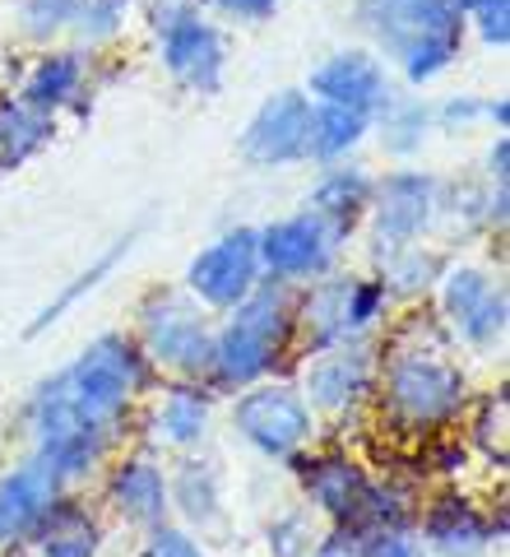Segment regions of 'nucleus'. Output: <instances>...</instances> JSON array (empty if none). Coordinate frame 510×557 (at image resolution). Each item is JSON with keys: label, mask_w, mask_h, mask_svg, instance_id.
Masks as SVG:
<instances>
[{"label": "nucleus", "mask_w": 510, "mask_h": 557, "mask_svg": "<svg viewBox=\"0 0 510 557\" xmlns=\"http://www.w3.org/2000/svg\"><path fill=\"white\" fill-rule=\"evenodd\" d=\"M473 121H487V98H478V94H455V98H446V102H436L432 108V126L446 131V135L469 131Z\"/></svg>", "instance_id": "c9c22d12"}, {"label": "nucleus", "mask_w": 510, "mask_h": 557, "mask_svg": "<svg viewBox=\"0 0 510 557\" xmlns=\"http://www.w3.org/2000/svg\"><path fill=\"white\" fill-rule=\"evenodd\" d=\"M358 557H422V544L413 530H362Z\"/></svg>", "instance_id": "e433bc0d"}, {"label": "nucleus", "mask_w": 510, "mask_h": 557, "mask_svg": "<svg viewBox=\"0 0 510 557\" xmlns=\"http://www.w3.org/2000/svg\"><path fill=\"white\" fill-rule=\"evenodd\" d=\"M297 487H302V502L334 530H353L358 516L372 497V474L362 469V460H353L348 450H302L293 465Z\"/></svg>", "instance_id": "ddd939ff"}, {"label": "nucleus", "mask_w": 510, "mask_h": 557, "mask_svg": "<svg viewBox=\"0 0 510 557\" xmlns=\"http://www.w3.org/2000/svg\"><path fill=\"white\" fill-rule=\"evenodd\" d=\"M469 442L478 446L497 469L506 465V391L483 395L478 418H473V428H469Z\"/></svg>", "instance_id": "473e14b6"}, {"label": "nucleus", "mask_w": 510, "mask_h": 557, "mask_svg": "<svg viewBox=\"0 0 510 557\" xmlns=\"http://www.w3.org/2000/svg\"><path fill=\"white\" fill-rule=\"evenodd\" d=\"M135 344L153 372H167L172 381H204L214 358V325L186 288H153L135 311Z\"/></svg>", "instance_id": "423d86ee"}, {"label": "nucleus", "mask_w": 510, "mask_h": 557, "mask_svg": "<svg viewBox=\"0 0 510 557\" xmlns=\"http://www.w3.org/2000/svg\"><path fill=\"white\" fill-rule=\"evenodd\" d=\"M302 94L311 102H334V108L376 116L399 89L390 79V65H385L372 47H344V51H329V57L311 70Z\"/></svg>", "instance_id": "4468645a"}, {"label": "nucleus", "mask_w": 510, "mask_h": 557, "mask_svg": "<svg viewBox=\"0 0 510 557\" xmlns=\"http://www.w3.org/2000/svg\"><path fill=\"white\" fill-rule=\"evenodd\" d=\"M483 177H487V182H497V186L510 182V135H506V131H497V139H492L487 163H483Z\"/></svg>", "instance_id": "ea45409f"}, {"label": "nucleus", "mask_w": 510, "mask_h": 557, "mask_svg": "<svg viewBox=\"0 0 510 557\" xmlns=\"http://www.w3.org/2000/svg\"><path fill=\"white\" fill-rule=\"evenodd\" d=\"M167 502L182 516V530L190 534H223L227 530V497H223V469L204 456H182L167 474Z\"/></svg>", "instance_id": "412c9836"}, {"label": "nucleus", "mask_w": 510, "mask_h": 557, "mask_svg": "<svg viewBox=\"0 0 510 557\" xmlns=\"http://www.w3.org/2000/svg\"><path fill=\"white\" fill-rule=\"evenodd\" d=\"M372 190H376L372 172L344 159V163L321 168V177H315L311 190H307V209L329 219L334 228L358 233V223L366 219V209H372Z\"/></svg>", "instance_id": "5701e85b"}, {"label": "nucleus", "mask_w": 510, "mask_h": 557, "mask_svg": "<svg viewBox=\"0 0 510 557\" xmlns=\"http://www.w3.org/2000/svg\"><path fill=\"white\" fill-rule=\"evenodd\" d=\"M10 557H38V553H33V548H10Z\"/></svg>", "instance_id": "37998d69"}, {"label": "nucleus", "mask_w": 510, "mask_h": 557, "mask_svg": "<svg viewBox=\"0 0 510 557\" xmlns=\"http://www.w3.org/2000/svg\"><path fill=\"white\" fill-rule=\"evenodd\" d=\"M57 376L65 386L70 409L89 428L108 432V437H121V428L135 418V405L158 386V372L139 354L135 335H121V330L89 339L79 348V358Z\"/></svg>", "instance_id": "20e7f679"}, {"label": "nucleus", "mask_w": 510, "mask_h": 557, "mask_svg": "<svg viewBox=\"0 0 510 557\" xmlns=\"http://www.w3.org/2000/svg\"><path fill=\"white\" fill-rule=\"evenodd\" d=\"M130 247H135V233L116 237L112 247L102 251V256L94 260L89 270H84V274H75V284H65V288L57 293V302H47V307L38 311V321L28 325V335H42V330H47V325H57V321L65 317L70 307H79V298H84V293H94V288H102V284H108V274H116V265H121V260L130 256Z\"/></svg>", "instance_id": "c85d7f7f"}, {"label": "nucleus", "mask_w": 510, "mask_h": 557, "mask_svg": "<svg viewBox=\"0 0 510 557\" xmlns=\"http://www.w3.org/2000/svg\"><path fill=\"white\" fill-rule=\"evenodd\" d=\"M196 10H204V0H145V14H149L153 33H163L167 24H177V20H186V14H196Z\"/></svg>", "instance_id": "58836bf2"}, {"label": "nucleus", "mask_w": 510, "mask_h": 557, "mask_svg": "<svg viewBox=\"0 0 510 557\" xmlns=\"http://www.w3.org/2000/svg\"><path fill=\"white\" fill-rule=\"evenodd\" d=\"M487 121L497 131H506V121H510V102L506 98H487Z\"/></svg>", "instance_id": "79ce46f5"}, {"label": "nucleus", "mask_w": 510, "mask_h": 557, "mask_svg": "<svg viewBox=\"0 0 510 557\" xmlns=\"http://www.w3.org/2000/svg\"><path fill=\"white\" fill-rule=\"evenodd\" d=\"M372 131H376L381 149L390 153V159H413V153H422V145H427L432 131H436V126H432V102L395 94V98L372 116Z\"/></svg>", "instance_id": "cd10ccee"}, {"label": "nucleus", "mask_w": 510, "mask_h": 557, "mask_svg": "<svg viewBox=\"0 0 510 557\" xmlns=\"http://www.w3.org/2000/svg\"><path fill=\"white\" fill-rule=\"evenodd\" d=\"M61 497H70V487L38 450L10 465L0 474V548H28Z\"/></svg>", "instance_id": "2eb2a0df"}, {"label": "nucleus", "mask_w": 510, "mask_h": 557, "mask_svg": "<svg viewBox=\"0 0 510 557\" xmlns=\"http://www.w3.org/2000/svg\"><path fill=\"white\" fill-rule=\"evenodd\" d=\"M102 497H108V511L126 525L153 530L172 516L167 502V469L153 456H121L108 465V483H102Z\"/></svg>", "instance_id": "aec40b11"}, {"label": "nucleus", "mask_w": 510, "mask_h": 557, "mask_svg": "<svg viewBox=\"0 0 510 557\" xmlns=\"http://www.w3.org/2000/svg\"><path fill=\"white\" fill-rule=\"evenodd\" d=\"M446 251H436L432 242H399V247H372V274L381 288L390 293V302H418L436 288V278L446 274Z\"/></svg>", "instance_id": "4be33fe9"}, {"label": "nucleus", "mask_w": 510, "mask_h": 557, "mask_svg": "<svg viewBox=\"0 0 510 557\" xmlns=\"http://www.w3.org/2000/svg\"><path fill=\"white\" fill-rule=\"evenodd\" d=\"M413 534L436 557H483L506 534V520L473 507L464 493H436L427 507H418Z\"/></svg>", "instance_id": "a211bd4d"}, {"label": "nucleus", "mask_w": 510, "mask_h": 557, "mask_svg": "<svg viewBox=\"0 0 510 557\" xmlns=\"http://www.w3.org/2000/svg\"><path fill=\"white\" fill-rule=\"evenodd\" d=\"M209 423H214V391H209L204 381H172L145 409L149 446L182 450V456H190V450L209 437Z\"/></svg>", "instance_id": "6ab92c4d"}, {"label": "nucleus", "mask_w": 510, "mask_h": 557, "mask_svg": "<svg viewBox=\"0 0 510 557\" xmlns=\"http://www.w3.org/2000/svg\"><path fill=\"white\" fill-rule=\"evenodd\" d=\"M79 0H20V33L28 42H57L61 33H70Z\"/></svg>", "instance_id": "2f4dec72"}, {"label": "nucleus", "mask_w": 510, "mask_h": 557, "mask_svg": "<svg viewBox=\"0 0 510 557\" xmlns=\"http://www.w3.org/2000/svg\"><path fill=\"white\" fill-rule=\"evenodd\" d=\"M130 10H135V0H79L70 33H75L79 47H108L126 33Z\"/></svg>", "instance_id": "c756f323"}, {"label": "nucleus", "mask_w": 510, "mask_h": 557, "mask_svg": "<svg viewBox=\"0 0 510 557\" xmlns=\"http://www.w3.org/2000/svg\"><path fill=\"white\" fill-rule=\"evenodd\" d=\"M376 372H381V354L376 339H348V344H329V348H311L302 358V381L297 391L311 405L315 418H344L358 413L366 399H376Z\"/></svg>", "instance_id": "9d476101"}, {"label": "nucleus", "mask_w": 510, "mask_h": 557, "mask_svg": "<svg viewBox=\"0 0 510 557\" xmlns=\"http://www.w3.org/2000/svg\"><path fill=\"white\" fill-rule=\"evenodd\" d=\"M51 135H57V116L28 108L24 98H0V172L38 159L51 145Z\"/></svg>", "instance_id": "bb28decb"}, {"label": "nucleus", "mask_w": 510, "mask_h": 557, "mask_svg": "<svg viewBox=\"0 0 510 557\" xmlns=\"http://www.w3.org/2000/svg\"><path fill=\"white\" fill-rule=\"evenodd\" d=\"M311 557H358V534H353V530H334V525H329Z\"/></svg>", "instance_id": "a19ab883"}, {"label": "nucleus", "mask_w": 510, "mask_h": 557, "mask_svg": "<svg viewBox=\"0 0 510 557\" xmlns=\"http://www.w3.org/2000/svg\"><path fill=\"white\" fill-rule=\"evenodd\" d=\"M158 61L190 94H219L227 70V38L204 10L158 33Z\"/></svg>", "instance_id": "f3484780"}, {"label": "nucleus", "mask_w": 510, "mask_h": 557, "mask_svg": "<svg viewBox=\"0 0 510 557\" xmlns=\"http://www.w3.org/2000/svg\"><path fill=\"white\" fill-rule=\"evenodd\" d=\"M464 24L483 38V47L506 51L510 47V0H460Z\"/></svg>", "instance_id": "72a5a7b5"}, {"label": "nucleus", "mask_w": 510, "mask_h": 557, "mask_svg": "<svg viewBox=\"0 0 510 557\" xmlns=\"http://www.w3.org/2000/svg\"><path fill=\"white\" fill-rule=\"evenodd\" d=\"M233 428L237 437L260 450L265 460L293 465L302 450H311L315 442V413L302 399V391L288 386V381H256L233 399Z\"/></svg>", "instance_id": "0eeeda50"}, {"label": "nucleus", "mask_w": 510, "mask_h": 557, "mask_svg": "<svg viewBox=\"0 0 510 557\" xmlns=\"http://www.w3.org/2000/svg\"><path fill=\"white\" fill-rule=\"evenodd\" d=\"M344 228H334L329 219H321L315 209H297L288 219H274L265 228H256V247H260V270L265 278L302 288L311 278H321L329 270H339V256L348 247Z\"/></svg>", "instance_id": "6e6552de"}, {"label": "nucleus", "mask_w": 510, "mask_h": 557, "mask_svg": "<svg viewBox=\"0 0 510 557\" xmlns=\"http://www.w3.org/2000/svg\"><path fill=\"white\" fill-rule=\"evenodd\" d=\"M260 247H256V228H233L214 237L204 251L190 256L186 265V293L196 298L204 311H233L260 288Z\"/></svg>", "instance_id": "9b49d317"}, {"label": "nucleus", "mask_w": 510, "mask_h": 557, "mask_svg": "<svg viewBox=\"0 0 510 557\" xmlns=\"http://www.w3.org/2000/svg\"><path fill=\"white\" fill-rule=\"evenodd\" d=\"M390 293L376 274H344L329 270L297 288V344L329 348L348 339H376L381 325H390Z\"/></svg>", "instance_id": "39448f33"}, {"label": "nucleus", "mask_w": 510, "mask_h": 557, "mask_svg": "<svg viewBox=\"0 0 510 557\" xmlns=\"http://www.w3.org/2000/svg\"><path fill=\"white\" fill-rule=\"evenodd\" d=\"M381 372H376V399L381 413L395 428L432 432L460 418L469 399V376L455 362V339L446 335L441 317L409 311L390 325V335L376 344Z\"/></svg>", "instance_id": "f257e3e1"}, {"label": "nucleus", "mask_w": 510, "mask_h": 557, "mask_svg": "<svg viewBox=\"0 0 510 557\" xmlns=\"http://www.w3.org/2000/svg\"><path fill=\"white\" fill-rule=\"evenodd\" d=\"M436 307H441V325L455 344L473 348V354H492L506 339L510 302L506 284L483 265H446L436 278Z\"/></svg>", "instance_id": "1a4fd4ad"}, {"label": "nucleus", "mask_w": 510, "mask_h": 557, "mask_svg": "<svg viewBox=\"0 0 510 557\" xmlns=\"http://www.w3.org/2000/svg\"><path fill=\"white\" fill-rule=\"evenodd\" d=\"M325 530H329L325 520L302 502V507H293V511H284V516L270 520V530H265L270 557H311L315 544L325 539Z\"/></svg>", "instance_id": "7c9ffc66"}, {"label": "nucleus", "mask_w": 510, "mask_h": 557, "mask_svg": "<svg viewBox=\"0 0 510 557\" xmlns=\"http://www.w3.org/2000/svg\"><path fill=\"white\" fill-rule=\"evenodd\" d=\"M353 20L376 57L399 65L413 89L441 79L460 61L469 33L460 0H353Z\"/></svg>", "instance_id": "7ed1b4c3"}, {"label": "nucleus", "mask_w": 510, "mask_h": 557, "mask_svg": "<svg viewBox=\"0 0 510 557\" xmlns=\"http://www.w3.org/2000/svg\"><path fill=\"white\" fill-rule=\"evenodd\" d=\"M38 557H98L102 553V520L75 497H61L57 511L42 520V530L28 544Z\"/></svg>", "instance_id": "393cba45"}, {"label": "nucleus", "mask_w": 510, "mask_h": 557, "mask_svg": "<svg viewBox=\"0 0 510 557\" xmlns=\"http://www.w3.org/2000/svg\"><path fill=\"white\" fill-rule=\"evenodd\" d=\"M84 84H89V61H84L79 47H65V51H47V57L33 61L20 98L28 102V108L57 116V112L70 108V102H79L84 94H89Z\"/></svg>", "instance_id": "b1692460"}, {"label": "nucleus", "mask_w": 510, "mask_h": 557, "mask_svg": "<svg viewBox=\"0 0 510 557\" xmlns=\"http://www.w3.org/2000/svg\"><path fill=\"white\" fill-rule=\"evenodd\" d=\"M307 121H311V98L302 89H278L251 112L237 139V153L265 172L307 163Z\"/></svg>", "instance_id": "dca6fc26"}, {"label": "nucleus", "mask_w": 510, "mask_h": 557, "mask_svg": "<svg viewBox=\"0 0 510 557\" xmlns=\"http://www.w3.org/2000/svg\"><path fill=\"white\" fill-rule=\"evenodd\" d=\"M139 557H209V553H204V544L190 530L163 520V525H153L145 534V548H139Z\"/></svg>", "instance_id": "f704fd0d"}, {"label": "nucleus", "mask_w": 510, "mask_h": 557, "mask_svg": "<svg viewBox=\"0 0 510 557\" xmlns=\"http://www.w3.org/2000/svg\"><path fill=\"white\" fill-rule=\"evenodd\" d=\"M214 330V358H209V391H246L270 381L297 348V288L278 278H260V288L233 311H223Z\"/></svg>", "instance_id": "f03ea898"}, {"label": "nucleus", "mask_w": 510, "mask_h": 557, "mask_svg": "<svg viewBox=\"0 0 510 557\" xmlns=\"http://www.w3.org/2000/svg\"><path fill=\"white\" fill-rule=\"evenodd\" d=\"M219 20H233V24H265L274 20L278 0H204Z\"/></svg>", "instance_id": "4c0bfd02"}, {"label": "nucleus", "mask_w": 510, "mask_h": 557, "mask_svg": "<svg viewBox=\"0 0 510 557\" xmlns=\"http://www.w3.org/2000/svg\"><path fill=\"white\" fill-rule=\"evenodd\" d=\"M372 135V116L334 108V102H311V121H307V163L329 168L344 163L348 153H358V145Z\"/></svg>", "instance_id": "a878e982"}, {"label": "nucleus", "mask_w": 510, "mask_h": 557, "mask_svg": "<svg viewBox=\"0 0 510 557\" xmlns=\"http://www.w3.org/2000/svg\"><path fill=\"white\" fill-rule=\"evenodd\" d=\"M436 200H441V177L422 168H395L376 177L372 190V247H399V242H422L436 228Z\"/></svg>", "instance_id": "f8f14e48"}]
</instances>
